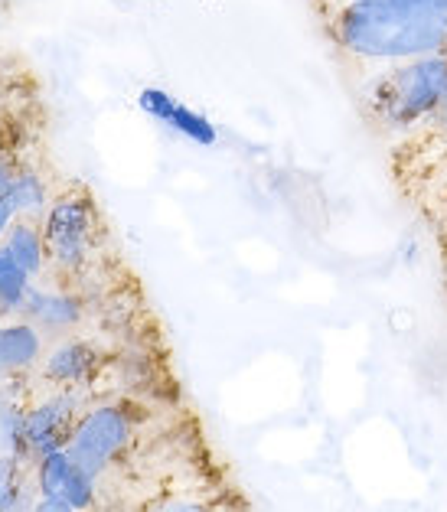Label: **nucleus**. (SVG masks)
Returning <instances> with one entry per match:
<instances>
[{"label": "nucleus", "mask_w": 447, "mask_h": 512, "mask_svg": "<svg viewBox=\"0 0 447 512\" xmlns=\"http://www.w3.org/2000/svg\"><path fill=\"white\" fill-rule=\"evenodd\" d=\"M330 43L359 66L447 53V10L415 0H343L320 10Z\"/></svg>", "instance_id": "1"}, {"label": "nucleus", "mask_w": 447, "mask_h": 512, "mask_svg": "<svg viewBox=\"0 0 447 512\" xmlns=\"http://www.w3.org/2000/svg\"><path fill=\"white\" fill-rule=\"evenodd\" d=\"M359 82V108L386 137H415L447 102V53L366 66Z\"/></svg>", "instance_id": "2"}, {"label": "nucleus", "mask_w": 447, "mask_h": 512, "mask_svg": "<svg viewBox=\"0 0 447 512\" xmlns=\"http://www.w3.org/2000/svg\"><path fill=\"white\" fill-rule=\"evenodd\" d=\"M49 268L62 278L85 271V265L98 252V235H102V212H98L92 193L85 186L76 190H59L53 206L46 209L40 222Z\"/></svg>", "instance_id": "3"}, {"label": "nucleus", "mask_w": 447, "mask_h": 512, "mask_svg": "<svg viewBox=\"0 0 447 512\" xmlns=\"http://www.w3.org/2000/svg\"><path fill=\"white\" fill-rule=\"evenodd\" d=\"M134 424H138V418H134L131 408L121 405V402L89 405L82 411V418L69 437L66 451L76 457L92 477H102V473L111 464H118V460L124 457V451L131 447Z\"/></svg>", "instance_id": "4"}, {"label": "nucleus", "mask_w": 447, "mask_h": 512, "mask_svg": "<svg viewBox=\"0 0 447 512\" xmlns=\"http://www.w3.org/2000/svg\"><path fill=\"white\" fill-rule=\"evenodd\" d=\"M82 411H85L82 389H53L49 395L36 398L33 405H27L23 437H27L30 460H40L53 451H66Z\"/></svg>", "instance_id": "5"}, {"label": "nucleus", "mask_w": 447, "mask_h": 512, "mask_svg": "<svg viewBox=\"0 0 447 512\" xmlns=\"http://www.w3.org/2000/svg\"><path fill=\"white\" fill-rule=\"evenodd\" d=\"M33 480L40 496L66 503L76 512H92L98 503V477H92L69 451H53L33 460Z\"/></svg>", "instance_id": "6"}, {"label": "nucleus", "mask_w": 447, "mask_h": 512, "mask_svg": "<svg viewBox=\"0 0 447 512\" xmlns=\"http://www.w3.org/2000/svg\"><path fill=\"white\" fill-rule=\"evenodd\" d=\"M102 369V349L85 336H62L53 346H46L40 362V379L49 389H82Z\"/></svg>", "instance_id": "7"}, {"label": "nucleus", "mask_w": 447, "mask_h": 512, "mask_svg": "<svg viewBox=\"0 0 447 512\" xmlns=\"http://www.w3.org/2000/svg\"><path fill=\"white\" fill-rule=\"evenodd\" d=\"M20 317L30 320L46 340H62V336H72L82 327L85 307L82 297L66 291V287H43L33 281L27 301L20 307Z\"/></svg>", "instance_id": "8"}, {"label": "nucleus", "mask_w": 447, "mask_h": 512, "mask_svg": "<svg viewBox=\"0 0 447 512\" xmlns=\"http://www.w3.org/2000/svg\"><path fill=\"white\" fill-rule=\"evenodd\" d=\"M138 105H141V111H144L147 118L160 121L173 134L186 137V141H193V144H200V147L219 144V131H216L213 121H209L206 115H200V111H193L190 105L177 102V98H173L170 92L157 89V85H147V89H141Z\"/></svg>", "instance_id": "9"}, {"label": "nucleus", "mask_w": 447, "mask_h": 512, "mask_svg": "<svg viewBox=\"0 0 447 512\" xmlns=\"http://www.w3.org/2000/svg\"><path fill=\"white\" fill-rule=\"evenodd\" d=\"M46 356V336L30 320H0V379H20L40 369Z\"/></svg>", "instance_id": "10"}, {"label": "nucleus", "mask_w": 447, "mask_h": 512, "mask_svg": "<svg viewBox=\"0 0 447 512\" xmlns=\"http://www.w3.org/2000/svg\"><path fill=\"white\" fill-rule=\"evenodd\" d=\"M10 199H14L17 219L43 222L46 209L53 206V199H56V186H53V180L46 177V170L40 164L17 157V170H14V186H10Z\"/></svg>", "instance_id": "11"}, {"label": "nucleus", "mask_w": 447, "mask_h": 512, "mask_svg": "<svg viewBox=\"0 0 447 512\" xmlns=\"http://www.w3.org/2000/svg\"><path fill=\"white\" fill-rule=\"evenodd\" d=\"M0 248L17 261V265L30 274L33 281H40L49 271V258H46V242H43V229L40 222L33 219H17L14 226L7 229Z\"/></svg>", "instance_id": "12"}, {"label": "nucleus", "mask_w": 447, "mask_h": 512, "mask_svg": "<svg viewBox=\"0 0 447 512\" xmlns=\"http://www.w3.org/2000/svg\"><path fill=\"white\" fill-rule=\"evenodd\" d=\"M23 418H27V405H23V395L17 392V379H0V454L33 464L27 437H23Z\"/></svg>", "instance_id": "13"}, {"label": "nucleus", "mask_w": 447, "mask_h": 512, "mask_svg": "<svg viewBox=\"0 0 447 512\" xmlns=\"http://www.w3.org/2000/svg\"><path fill=\"white\" fill-rule=\"evenodd\" d=\"M30 287H33L30 274L0 248V320L20 317V307L27 301Z\"/></svg>", "instance_id": "14"}, {"label": "nucleus", "mask_w": 447, "mask_h": 512, "mask_svg": "<svg viewBox=\"0 0 447 512\" xmlns=\"http://www.w3.org/2000/svg\"><path fill=\"white\" fill-rule=\"evenodd\" d=\"M14 170H17V157L0 154V242H4L7 229L17 222L14 199H10V186H14Z\"/></svg>", "instance_id": "15"}, {"label": "nucleus", "mask_w": 447, "mask_h": 512, "mask_svg": "<svg viewBox=\"0 0 447 512\" xmlns=\"http://www.w3.org/2000/svg\"><path fill=\"white\" fill-rule=\"evenodd\" d=\"M27 460L20 457H10V454H0V509L10 499V493L17 490V483L27 477Z\"/></svg>", "instance_id": "16"}, {"label": "nucleus", "mask_w": 447, "mask_h": 512, "mask_svg": "<svg viewBox=\"0 0 447 512\" xmlns=\"http://www.w3.org/2000/svg\"><path fill=\"white\" fill-rule=\"evenodd\" d=\"M444 167H438L431 173L428 180V206L431 212H438L441 222H444V232H447V160H441Z\"/></svg>", "instance_id": "17"}, {"label": "nucleus", "mask_w": 447, "mask_h": 512, "mask_svg": "<svg viewBox=\"0 0 447 512\" xmlns=\"http://www.w3.org/2000/svg\"><path fill=\"white\" fill-rule=\"evenodd\" d=\"M154 512H216L209 503L203 499H190V496H173V499H164Z\"/></svg>", "instance_id": "18"}, {"label": "nucleus", "mask_w": 447, "mask_h": 512, "mask_svg": "<svg viewBox=\"0 0 447 512\" xmlns=\"http://www.w3.org/2000/svg\"><path fill=\"white\" fill-rule=\"evenodd\" d=\"M418 134H431V137H438L441 144H447V102L441 105L438 115L431 118L428 128H425V131H418ZM418 134H415V137H418Z\"/></svg>", "instance_id": "19"}, {"label": "nucleus", "mask_w": 447, "mask_h": 512, "mask_svg": "<svg viewBox=\"0 0 447 512\" xmlns=\"http://www.w3.org/2000/svg\"><path fill=\"white\" fill-rule=\"evenodd\" d=\"M7 115H10V102H7V79H4V72H0V144H4ZM0 151H4V147H0Z\"/></svg>", "instance_id": "20"}, {"label": "nucleus", "mask_w": 447, "mask_h": 512, "mask_svg": "<svg viewBox=\"0 0 447 512\" xmlns=\"http://www.w3.org/2000/svg\"><path fill=\"white\" fill-rule=\"evenodd\" d=\"M33 512H76V509H69L66 503H56V499L40 496V503H36V509H33Z\"/></svg>", "instance_id": "21"}, {"label": "nucleus", "mask_w": 447, "mask_h": 512, "mask_svg": "<svg viewBox=\"0 0 447 512\" xmlns=\"http://www.w3.org/2000/svg\"><path fill=\"white\" fill-rule=\"evenodd\" d=\"M444 235H447V232H444Z\"/></svg>", "instance_id": "22"}]
</instances>
